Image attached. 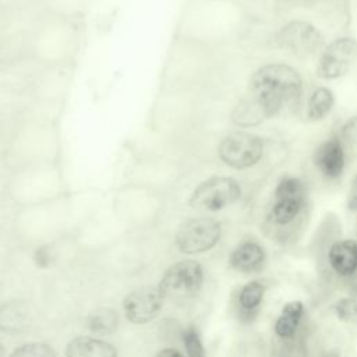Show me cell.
Returning a JSON list of instances; mask_svg holds the SVG:
<instances>
[{
    "mask_svg": "<svg viewBox=\"0 0 357 357\" xmlns=\"http://www.w3.org/2000/svg\"><path fill=\"white\" fill-rule=\"evenodd\" d=\"M303 93V78L286 63H268L251 77L248 96L265 112L266 117L279 114L284 107L296 106Z\"/></svg>",
    "mask_w": 357,
    "mask_h": 357,
    "instance_id": "obj_1",
    "label": "cell"
},
{
    "mask_svg": "<svg viewBox=\"0 0 357 357\" xmlns=\"http://www.w3.org/2000/svg\"><path fill=\"white\" fill-rule=\"evenodd\" d=\"M308 206L307 184L300 176L284 174L275 185L268 211V223L273 229L287 230L300 222Z\"/></svg>",
    "mask_w": 357,
    "mask_h": 357,
    "instance_id": "obj_2",
    "label": "cell"
},
{
    "mask_svg": "<svg viewBox=\"0 0 357 357\" xmlns=\"http://www.w3.org/2000/svg\"><path fill=\"white\" fill-rule=\"evenodd\" d=\"M240 183L229 176H213L201 181L190 195L188 204L194 209L216 212L236 204L241 198Z\"/></svg>",
    "mask_w": 357,
    "mask_h": 357,
    "instance_id": "obj_3",
    "label": "cell"
},
{
    "mask_svg": "<svg viewBox=\"0 0 357 357\" xmlns=\"http://www.w3.org/2000/svg\"><path fill=\"white\" fill-rule=\"evenodd\" d=\"M264 139L248 131H233L222 138L218 155L231 169L244 170L255 166L264 156Z\"/></svg>",
    "mask_w": 357,
    "mask_h": 357,
    "instance_id": "obj_4",
    "label": "cell"
},
{
    "mask_svg": "<svg viewBox=\"0 0 357 357\" xmlns=\"http://www.w3.org/2000/svg\"><path fill=\"white\" fill-rule=\"evenodd\" d=\"M204 284V269L195 259L173 264L162 276L158 287L165 298L185 300L194 297Z\"/></svg>",
    "mask_w": 357,
    "mask_h": 357,
    "instance_id": "obj_5",
    "label": "cell"
},
{
    "mask_svg": "<svg viewBox=\"0 0 357 357\" xmlns=\"http://www.w3.org/2000/svg\"><path fill=\"white\" fill-rule=\"evenodd\" d=\"M222 236V226L212 218H192L181 223L176 233V247L180 252L192 255L213 248Z\"/></svg>",
    "mask_w": 357,
    "mask_h": 357,
    "instance_id": "obj_6",
    "label": "cell"
},
{
    "mask_svg": "<svg viewBox=\"0 0 357 357\" xmlns=\"http://www.w3.org/2000/svg\"><path fill=\"white\" fill-rule=\"evenodd\" d=\"M278 46L300 59L311 57L322 49V33L312 24L293 20L284 24L276 33Z\"/></svg>",
    "mask_w": 357,
    "mask_h": 357,
    "instance_id": "obj_7",
    "label": "cell"
},
{
    "mask_svg": "<svg viewBox=\"0 0 357 357\" xmlns=\"http://www.w3.org/2000/svg\"><path fill=\"white\" fill-rule=\"evenodd\" d=\"M357 60V40L342 36L331 42L317 64V75L322 79H336L346 75Z\"/></svg>",
    "mask_w": 357,
    "mask_h": 357,
    "instance_id": "obj_8",
    "label": "cell"
},
{
    "mask_svg": "<svg viewBox=\"0 0 357 357\" xmlns=\"http://www.w3.org/2000/svg\"><path fill=\"white\" fill-rule=\"evenodd\" d=\"M163 294L158 286H141L130 291L123 300L126 318L135 325L153 321L163 305Z\"/></svg>",
    "mask_w": 357,
    "mask_h": 357,
    "instance_id": "obj_9",
    "label": "cell"
},
{
    "mask_svg": "<svg viewBox=\"0 0 357 357\" xmlns=\"http://www.w3.org/2000/svg\"><path fill=\"white\" fill-rule=\"evenodd\" d=\"M347 162V151L343 139L335 134L322 141L312 155V163L322 177L331 181L339 180Z\"/></svg>",
    "mask_w": 357,
    "mask_h": 357,
    "instance_id": "obj_10",
    "label": "cell"
},
{
    "mask_svg": "<svg viewBox=\"0 0 357 357\" xmlns=\"http://www.w3.org/2000/svg\"><path fill=\"white\" fill-rule=\"evenodd\" d=\"M326 261L332 272L351 280L357 289V241L353 238H342L333 241L326 252Z\"/></svg>",
    "mask_w": 357,
    "mask_h": 357,
    "instance_id": "obj_11",
    "label": "cell"
},
{
    "mask_svg": "<svg viewBox=\"0 0 357 357\" xmlns=\"http://www.w3.org/2000/svg\"><path fill=\"white\" fill-rule=\"evenodd\" d=\"M230 266L241 273H254L261 271L266 264V252L264 247L252 240L243 241L230 254Z\"/></svg>",
    "mask_w": 357,
    "mask_h": 357,
    "instance_id": "obj_12",
    "label": "cell"
},
{
    "mask_svg": "<svg viewBox=\"0 0 357 357\" xmlns=\"http://www.w3.org/2000/svg\"><path fill=\"white\" fill-rule=\"evenodd\" d=\"M31 322L29 307L22 300H8L0 304V332L17 335L24 332Z\"/></svg>",
    "mask_w": 357,
    "mask_h": 357,
    "instance_id": "obj_13",
    "label": "cell"
},
{
    "mask_svg": "<svg viewBox=\"0 0 357 357\" xmlns=\"http://www.w3.org/2000/svg\"><path fill=\"white\" fill-rule=\"evenodd\" d=\"M266 293V286L261 280L247 282L237 293V312L244 322L254 321Z\"/></svg>",
    "mask_w": 357,
    "mask_h": 357,
    "instance_id": "obj_14",
    "label": "cell"
},
{
    "mask_svg": "<svg viewBox=\"0 0 357 357\" xmlns=\"http://www.w3.org/2000/svg\"><path fill=\"white\" fill-rule=\"evenodd\" d=\"M304 317V304L301 301H289L283 305L279 317L275 321V335L284 342L296 337L300 331Z\"/></svg>",
    "mask_w": 357,
    "mask_h": 357,
    "instance_id": "obj_15",
    "label": "cell"
},
{
    "mask_svg": "<svg viewBox=\"0 0 357 357\" xmlns=\"http://www.w3.org/2000/svg\"><path fill=\"white\" fill-rule=\"evenodd\" d=\"M66 357H117V350L102 339L78 336L66 346Z\"/></svg>",
    "mask_w": 357,
    "mask_h": 357,
    "instance_id": "obj_16",
    "label": "cell"
},
{
    "mask_svg": "<svg viewBox=\"0 0 357 357\" xmlns=\"http://www.w3.org/2000/svg\"><path fill=\"white\" fill-rule=\"evenodd\" d=\"M335 106V95L326 86H318L310 95L307 103V117L310 121L325 119Z\"/></svg>",
    "mask_w": 357,
    "mask_h": 357,
    "instance_id": "obj_17",
    "label": "cell"
},
{
    "mask_svg": "<svg viewBox=\"0 0 357 357\" xmlns=\"http://www.w3.org/2000/svg\"><path fill=\"white\" fill-rule=\"evenodd\" d=\"M88 328L95 335H113L119 328L117 311L110 307H100L93 310L88 318Z\"/></svg>",
    "mask_w": 357,
    "mask_h": 357,
    "instance_id": "obj_18",
    "label": "cell"
},
{
    "mask_svg": "<svg viewBox=\"0 0 357 357\" xmlns=\"http://www.w3.org/2000/svg\"><path fill=\"white\" fill-rule=\"evenodd\" d=\"M231 119L240 127H254L268 117L262 107L251 96H245L234 107Z\"/></svg>",
    "mask_w": 357,
    "mask_h": 357,
    "instance_id": "obj_19",
    "label": "cell"
},
{
    "mask_svg": "<svg viewBox=\"0 0 357 357\" xmlns=\"http://www.w3.org/2000/svg\"><path fill=\"white\" fill-rule=\"evenodd\" d=\"M10 357H57L54 349L42 342H31L17 347Z\"/></svg>",
    "mask_w": 357,
    "mask_h": 357,
    "instance_id": "obj_20",
    "label": "cell"
},
{
    "mask_svg": "<svg viewBox=\"0 0 357 357\" xmlns=\"http://www.w3.org/2000/svg\"><path fill=\"white\" fill-rule=\"evenodd\" d=\"M335 315L339 321L344 324L357 325V298L356 297H343L339 298L333 305Z\"/></svg>",
    "mask_w": 357,
    "mask_h": 357,
    "instance_id": "obj_21",
    "label": "cell"
},
{
    "mask_svg": "<svg viewBox=\"0 0 357 357\" xmlns=\"http://www.w3.org/2000/svg\"><path fill=\"white\" fill-rule=\"evenodd\" d=\"M183 342L187 351V357H206L202 340L195 328L190 326L183 332Z\"/></svg>",
    "mask_w": 357,
    "mask_h": 357,
    "instance_id": "obj_22",
    "label": "cell"
},
{
    "mask_svg": "<svg viewBox=\"0 0 357 357\" xmlns=\"http://www.w3.org/2000/svg\"><path fill=\"white\" fill-rule=\"evenodd\" d=\"M33 259H35V264L39 268H47L52 264V251H50V248L47 245L39 247L33 254Z\"/></svg>",
    "mask_w": 357,
    "mask_h": 357,
    "instance_id": "obj_23",
    "label": "cell"
},
{
    "mask_svg": "<svg viewBox=\"0 0 357 357\" xmlns=\"http://www.w3.org/2000/svg\"><path fill=\"white\" fill-rule=\"evenodd\" d=\"M347 205L351 211H357V176L351 184L349 198H347Z\"/></svg>",
    "mask_w": 357,
    "mask_h": 357,
    "instance_id": "obj_24",
    "label": "cell"
},
{
    "mask_svg": "<svg viewBox=\"0 0 357 357\" xmlns=\"http://www.w3.org/2000/svg\"><path fill=\"white\" fill-rule=\"evenodd\" d=\"M153 357H183L180 351H177L176 349L173 347H167V349H163L160 351H158Z\"/></svg>",
    "mask_w": 357,
    "mask_h": 357,
    "instance_id": "obj_25",
    "label": "cell"
},
{
    "mask_svg": "<svg viewBox=\"0 0 357 357\" xmlns=\"http://www.w3.org/2000/svg\"><path fill=\"white\" fill-rule=\"evenodd\" d=\"M287 4H293V6H312L325 0H283Z\"/></svg>",
    "mask_w": 357,
    "mask_h": 357,
    "instance_id": "obj_26",
    "label": "cell"
},
{
    "mask_svg": "<svg viewBox=\"0 0 357 357\" xmlns=\"http://www.w3.org/2000/svg\"><path fill=\"white\" fill-rule=\"evenodd\" d=\"M319 357H339V354L335 350H329V351L322 353Z\"/></svg>",
    "mask_w": 357,
    "mask_h": 357,
    "instance_id": "obj_27",
    "label": "cell"
},
{
    "mask_svg": "<svg viewBox=\"0 0 357 357\" xmlns=\"http://www.w3.org/2000/svg\"><path fill=\"white\" fill-rule=\"evenodd\" d=\"M3 356H4V349H3V346L0 343V357H3Z\"/></svg>",
    "mask_w": 357,
    "mask_h": 357,
    "instance_id": "obj_28",
    "label": "cell"
}]
</instances>
